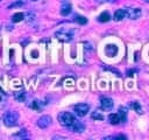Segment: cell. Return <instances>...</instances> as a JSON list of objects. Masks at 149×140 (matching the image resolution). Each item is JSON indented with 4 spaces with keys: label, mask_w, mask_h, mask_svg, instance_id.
I'll use <instances>...</instances> for the list:
<instances>
[{
    "label": "cell",
    "mask_w": 149,
    "mask_h": 140,
    "mask_svg": "<svg viewBox=\"0 0 149 140\" xmlns=\"http://www.w3.org/2000/svg\"><path fill=\"white\" fill-rule=\"evenodd\" d=\"M119 114L121 117V123L126 121V119H127V110L125 107H120L119 108Z\"/></svg>",
    "instance_id": "18"
},
{
    "label": "cell",
    "mask_w": 149,
    "mask_h": 140,
    "mask_svg": "<svg viewBox=\"0 0 149 140\" xmlns=\"http://www.w3.org/2000/svg\"><path fill=\"white\" fill-rule=\"evenodd\" d=\"M127 15H126V9L125 8H120V9H118V10H115V13H114V15H113V19L115 20V21H121L122 19H125Z\"/></svg>",
    "instance_id": "10"
},
{
    "label": "cell",
    "mask_w": 149,
    "mask_h": 140,
    "mask_svg": "<svg viewBox=\"0 0 149 140\" xmlns=\"http://www.w3.org/2000/svg\"><path fill=\"white\" fill-rule=\"evenodd\" d=\"M97 1H107V0H97Z\"/></svg>",
    "instance_id": "25"
},
{
    "label": "cell",
    "mask_w": 149,
    "mask_h": 140,
    "mask_svg": "<svg viewBox=\"0 0 149 140\" xmlns=\"http://www.w3.org/2000/svg\"><path fill=\"white\" fill-rule=\"evenodd\" d=\"M72 132H76V133H81V132H84V130H85V125L83 124V123H80V121H78V120H74L73 121V124L69 127Z\"/></svg>",
    "instance_id": "7"
},
{
    "label": "cell",
    "mask_w": 149,
    "mask_h": 140,
    "mask_svg": "<svg viewBox=\"0 0 149 140\" xmlns=\"http://www.w3.org/2000/svg\"><path fill=\"white\" fill-rule=\"evenodd\" d=\"M143 1H144V2H149V0H143Z\"/></svg>",
    "instance_id": "24"
},
{
    "label": "cell",
    "mask_w": 149,
    "mask_h": 140,
    "mask_svg": "<svg viewBox=\"0 0 149 140\" xmlns=\"http://www.w3.org/2000/svg\"><path fill=\"white\" fill-rule=\"evenodd\" d=\"M19 121V113L15 111H8L3 116V124L8 127L15 126Z\"/></svg>",
    "instance_id": "2"
},
{
    "label": "cell",
    "mask_w": 149,
    "mask_h": 140,
    "mask_svg": "<svg viewBox=\"0 0 149 140\" xmlns=\"http://www.w3.org/2000/svg\"><path fill=\"white\" fill-rule=\"evenodd\" d=\"M23 18H24L23 13H15V14L12 16V21H13V22H20V21L23 20Z\"/></svg>",
    "instance_id": "16"
},
{
    "label": "cell",
    "mask_w": 149,
    "mask_h": 140,
    "mask_svg": "<svg viewBox=\"0 0 149 140\" xmlns=\"http://www.w3.org/2000/svg\"><path fill=\"white\" fill-rule=\"evenodd\" d=\"M100 105H101L102 110L108 111V110H111L113 107V100L111 98H108V97H102L100 99Z\"/></svg>",
    "instance_id": "8"
},
{
    "label": "cell",
    "mask_w": 149,
    "mask_h": 140,
    "mask_svg": "<svg viewBox=\"0 0 149 140\" xmlns=\"http://www.w3.org/2000/svg\"><path fill=\"white\" fill-rule=\"evenodd\" d=\"M108 120H109L111 124L118 125L119 123H121V117H120L119 113H111V114L108 116Z\"/></svg>",
    "instance_id": "12"
},
{
    "label": "cell",
    "mask_w": 149,
    "mask_h": 140,
    "mask_svg": "<svg viewBox=\"0 0 149 140\" xmlns=\"http://www.w3.org/2000/svg\"><path fill=\"white\" fill-rule=\"evenodd\" d=\"M34 18H35V15H34L33 13H28V14H27V21H33Z\"/></svg>",
    "instance_id": "23"
},
{
    "label": "cell",
    "mask_w": 149,
    "mask_h": 140,
    "mask_svg": "<svg viewBox=\"0 0 149 140\" xmlns=\"http://www.w3.org/2000/svg\"><path fill=\"white\" fill-rule=\"evenodd\" d=\"M73 35H74V30L71 28H61L55 33V36L63 42H70L73 38Z\"/></svg>",
    "instance_id": "1"
},
{
    "label": "cell",
    "mask_w": 149,
    "mask_h": 140,
    "mask_svg": "<svg viewBox=\"0 0 149 140\" xmlns=\"http://www.w3.org/2000/svg\"><path fill=\"white\" fill-rule=\"evenodd\" d=\"M74 120H76V119H74L73 114L70 113V112H61V113L58 114V121H59V124H61L62 126L70 127V126L73 124Z\"/></svg>",
    "instance_id": "3"
},
{
    "label": "cell",
    "mask_w": 149,
    "mask_h": 140,
    "mask_svg": "<svg viewBox=\"0 0 149 140\" xmlns=\"http://www.w3.org/2000/svg\"><path fill=\"white\" fill-rule=\"evenodd\" d=\"M14 136H15V138H21V139H24V138H28V136H29V134L27 133V131H26V130H21L19 133L14 134Z\"/></svg>",
    "instance_id": "20"
},
{
    "label": "cell",
    "mask_w": 149,
    "mask_h": 140,
    "mask_svg": "<svg viewBox=\"0 0 149 140\" xmlns=\"http://www.w3.org/2000/svg\"><path fill=\"white\" fill-rule=\"evenodd\" d=\"M105 52H106L107 56L113 57V56H115V55L118 54V47H116L115 44H108V46H106V48H105Z\"/></svg>",
    "instance_id": "9"
},
{
    "label": "cell",
    "mask_w": 149,
    "mask_h": 140,
    "mask_svg": "<svg viewBox=\"0 0 149 140\" xmlns=\"http://www.w3.org/2000/svg\"><path fill=\"white\" fill-rule=\"evenodd\" d=\"M5 105H6V94H5V92L0 89V110L3 108Z\"/></svg>",
    "instance_id": "17"
},
{
    "label": "cell",
    "mask_w": 149,
    "mask_h": 140,
    "mask_svg": "<svg viewBox=\"0 0 149 140\" xmlns=\"http://www.w3.org/2000/svg\"><path fill=\"white\" fill-rule=\"evenodd\" d=\"M71 9H72L71 5H70L69 2H64V4L62 5V7H61V14H62L63 16H66V15H69V14L71 13Z\"/></svg>",
    "instance_id": "11"
},
{
    "label": "cell",
    "mask_w": 149,
    "mask_h": 140,
    "mask_svg": "<svg viewBox=\"0 0 149 140\" xmlns=\"http://www.w3.org/2000/svg\"><path fill=\"white\" fill-rule=\"evenodd\" d=\"M126 9V15L127 18L132 19V20H136L141 16V9L140 8H134V7H127Z\"/></svg>",
    "instance_id": "5"
},
{
    "label": "cell",
    "mask_w": 149,
    "mask_h": 140,
    "mask_svg": "<svg viewBox=\"0 0 149 140\" xmlns=\"http://www.w3.org/2000/svg\"><path fill=\"white\" fill-rule=\"evenodd\" d=\"M51 121H52L51 117L45 114V116H42V117L38 118V120H37V126H38L40 128H47V127H49V126L51 125Z\"/></svg>",
    "instance_id": "6"
},
{
    "label": "cell",
    "mask_w": 149,
    "mask_h": 140,
    "mask_svg": "<svg viewBox=\"0 0 149 140\" xmlns=\"http://www.w3.org/2000/svg\"><path fill=\"white\" fill-rule=\"evenodd\" d=\"M31 107L34 108V110H40V103L38 102H33V104H31Z\"/></svg>",
    "instance_id": "22"
},
{
    "label": "cell",
    "mask_w": 149,
    "mask_h": 140,
    "mask_svg": "<svg viewBox=\"0 0 149 140\" xmlns=\"http://www.w3.org/2000/svg\"><path fill=\"white\" fill-rule=\"evenodd\" d=\"M91 118L94 119V120H104V114H102V112H100L99 110H95L94 112H92Z\"/></svg>",
    "instance_id": "14"
},
{
    "label": "cell",
    "mask_w": 149,
    "mask_h": 140,
    "mask_svg": "<svg viewBox=\"0 0 149 140\" xmlns=\"http://www.w3.org/2000/svg\"><path fill=\"white\" fill-rule=\"evenodd\" d=\"M74 21L76 22H78L79 24H85V23H87V19L85 18V16H76V19H74Z\"/></svg>",
    "instance_id": "21"
},
{
    "label": "cell",
    "mask_w": 149,
    "mask_h": 140,
    "mask_svg": "<svg viewBox=\"0 0 149 140\" xmlns=\"http://www.w3.org/2000/svg\"><path fill=\"white\" fill-rule=\"evenodd\" d=\"M31 1H36V0H31Z\"/></svg>",
    "instance_id": "26"
},
{
    "label": "cell",
    "mask_w": 149,
    "mask_h": 140,
    "mask_svg": "<svg viewBox=\"0 0 149 140\" xmlns=\"http://www.w3.org/2000/svg\"><path fill=\"white\" fill-rule=\"evenodd\" d=\"M130 107H132L134 111H136L139 114L142 113V108H141L140 103H137V102H132V103H130Z\"/></svg>",
    "instance_id": "15"
},
{
    "label": "cell",
    "mask_w": 149,
    "mask_h": 140,
    "mask_svg": "<svg viewBox=\"0 0 149 140\" xmlns=\"http://www.w3.org/2000/svg\"><path fill=\"white\" fill-rule=\"evenodd\" d=\"M88 110H90V105L88 104H85V103H79V104L74 105V107H73L74 113L77 116H79V117L86 116L87 112H88Z\"/></svg>",
    "instance_id": "4"
},
{
    "label": "cell",
    "mask_w": 149,
    "mask_h": 140,
    "mask_svg": "<svg viewBox=\"0 0 149 140\" xmlns=\"http://www.w3.org/2000/svg\"><path fill=\"white\" fill-rule=\"evenodd\" d=\"M15 99L16 100H19V102H24V99H26V93L23 92V91H20V92H17V93H15Z\"/></svg>",
    "instance_id": "19"
},
{
    "label": "cell",
    "mask_w": 149,
    "mask_h": 140,
    "mask_svg": "<svg viewBox=\"0 0 149 140\" xmlns=\"http://www.w3.org/2000/svg\"><path fill=\"white\" fill-rule=\"evenodd\" d=\"M111 20V15L108 12H102L99 16H98V21L99 22H107Z\"/></svg>",
    "instance_id": "13"
}]
</instances>
